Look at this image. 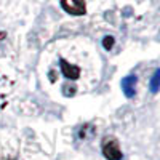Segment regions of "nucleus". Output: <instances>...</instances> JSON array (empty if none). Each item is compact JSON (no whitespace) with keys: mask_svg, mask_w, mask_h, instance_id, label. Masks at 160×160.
<instances>
[{"mask_svg":"<svg viewBox=\"0 0 160 160\" xmlns=\"http://www.w3.org/2000/svg\"><path fill=\"white\" fill-rule=\"evenodd\" d=\"M102 155L108 160H122L123 154L120 151L118 141L114 136H106L102 139Z\"/></svg>","mask_w":160,"mask_h":160,"instance_id":"f257e3e1","label":"nucleus"},{"mask_svg":"<svg viewBox=\"0 0 160 160\" xmlns=\"http://www.w3.org/2000/svg\"><path fill=\"white\" fill-rule=\"evenodd\" d=\"M114 43H115V38H114L112 35H106V37L102 38V47H104V50H112Z\"/></svg>","mask_w":160,"mask_h":160,"instance_id":"423d86ee","label":"nucleus"},{"mask_svg":"<svg viewBox=\"0 0 160 160\" xmlns=\"http://www.w3.org/2000/svg\"><path fill=\"white\" fill-rule=\"evenodd\" d=\"M158 83H160V71H155V74H154V77L151 80V90L154 93L158 91Z\"/></svg>","mask_w":160,"mask_h":160,"instance_id":"39448f33","label":"nucleus"},{"mask_svg":"<svg viewBox=\"0 0 160 160\" xmlns=\"http://www.w3.org/2000/svg\"><path fill=\"white\" fill-rule=\"evenodd\" d=\"M59 64H61V72L66 78H69V80H77L80 77V68H77L75 64H71L68 62L64 58L59 59Z\"/></svg>","mask_w":160,"mask_h":160,"instance_id":"7ed1b4c3","label":"nucleus"},{"mask_svg":"<svg viewBox=\"0 0 160 160\" xmlns=\"http://www.w3.org/2000/svg\"><path fill=\"white\" fill-rule=\"evenodd\" d=\"M136 75H128L122 80V90L127 98H133L136 93Z\"/></svg>","mask_w":160,"mask_h":160,"instance_id":"20e7f679","label":"nucleus"},{"mask_svg":"<svg viewBox=\"0 0 160 160\" xmlns=\"http://www.w3.org/2000/svg\"><path fill=\"white\" fill-rule=\"evenodd\" d=\"M62 93H64L66 96H72L74 93H75V87H69V83L64 85V87H62Z\"/></svg>","mask_w":160,"mask_h":160,"instance_id":"0eeeda50","label":"nucleus"},{"mask_svg":"<svg viewBox=\"0 0 160 160\" xmlns=\"http://www.w3.org/2000/svg\"><path fill=\"white\" fill-rule=\"evenodd\" d=\"M61 8L72 16H83L87 13L85 0H61Z\"/></svg>","mask_w":160,"mask_h":160,"instance_id":"f03ea898","label":"nucleus"}]
</instances>
